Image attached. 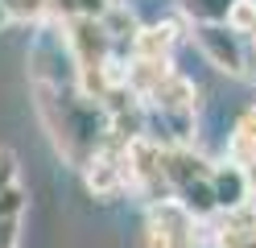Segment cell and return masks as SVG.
Listing matches in <instances>:
<instances>
[{"instance_id": "cell-1", "label": "cell", "mask_w": 256, "mask_h": 248, "mask_svg": "<svg viewBox=\"0 0 256 248\" xmlns=\"http://www.w3.org/2000/svg\"><path fill=\"white\" fill-rule=\"evenodd\" d=\"M145 248H202L198 219L178 203V198L153 203L149 219H145Z\"/></svg>"}, {"instance_id": "cell-2", "label": "cell", "mask_w": 256, "mask_h": 248, "mask_svg": "<svg viewBox=\"0 0 256 248\" xmlns=\"http://www.w3.org/2000/svg\"><path fill=\"white\" fill-rule=\"evenodd\" d=\"M124 149L120 141H104L100 145V153H95L87 165H83V178H87V190L95 198H112V194H120L128 186V161H124Z\"/></svg>"}, {"instance_id": "cell-3", "label": "cell", "mask_w": 256, "mask_h": 248, "mask_svg": "<svg viewBox=\"0 0 256 248\" xmlns=\"http://www.w3.org/2000/svg\"><path fill=\"white\" fill-rule=\"evenodd\" d=\"M194 42H198L202 54L211 58L215 71L244 79V54H248V50H244V38L228 29V21H223V25H194Z\"/></svg>"}, {"instance_id": "cell-4", "label": "cell", "mask_w": 256, "mask_h": 248, "mask_svg": "<svg viewBox=\"0 0 256 248\" xmlns=\"http://www.w3.org/2000/svg\"><path fill=\"white\" fill-rule=\"evenodd\" d=\"M194 104H198V87L178 71H170L145 99L149 112H194Z\"/></svg>"}, {"instance_id": "cell-5", "label": "cell", "mask_w": 256, "mask_h": 248, "mask_svg": "<svg viewBox=\"0 0 256 248\" xmlns=\"http://www.w3.org/2000/svg\"><path fill=\"white\" fill-rule=\"evenodd\" d=\"M211 190H215V203L219 211H240V207H248V178H244V165H236V161H223L211 170Z\"/></svg>"}, {"instance_id": "cell-6", "label": "cell", "mask_w": 256, "mask_h": 248, "mask_svg": "<svg viewBox=\"0 0 256 248\" xmlns=\"http://www.w3.org/2000/svg\"><path fill=\"white\" fill-rule=\"evenodd\" d=\"M178 42V25L157 21V25H140L132 38V58H149V62H170V50Z\"/></svg>"}, {"instance_id": "cell-7", "label": "cell", "mask_w": 256, "mask_h": 248, "mask_svg": "<svg viewBox=\"0 0 256 248\" xmlns=\"http://www.w3.org/2000/svg\"><path fill=\"white\" fill-rule=\"evenodd\" d=\"M228 161H236V165H252L256 161V104L236 116L232 141H228Z\"/></svg>"}, {"instance_id": "cell-8", "label": "cell", "mask_w": 256, "mask_h": 248, "mask_svg": "<svg viewBox=\"0 0 256 248\" xmlns=\"http://www.w3.org/2000/svg\"><path fill=\"white\" fill-rule=\"evenodd\" d=\"M178 194V203L194 215V219H206V215H215L219 203H215V190H211V178H198V182H186V186L174 190Z\"/></svg>"}, {"instance_id": "cell-9", "label": "cell", "mask_w": 256, "mask_h": 248, "mask_svg": "<svg viewBox=\"0 0 256 248\" xmlns=\"http://www.w3.org/2000/svg\"><path fill=\"white\" fill-rule=\"evenodd\" d=\"M178 9L194 25H223L232 13V0H178Z\"/></svg>"}, {"instance_id": "cell-10", "label": "cell", "mask_w": 256, "mask_h": 248, "mask_svg": "<svg viewBox=\"0 0 256 248\" xmlns=\"http://www.w3.org/2000/svg\"><path fill=\"white\" fill-rule=\"evenodd\" d=\"M228 29L248 38L256 29V0H232V13H228Z\"/></svg>"}, {"instance_id": "cell-11", "label": "cell", "mask_w": 256, "mask_h": 248, "mask_svg": "<svg viewBox=\"0 0 256 248\" xmlns=\"http://www.w3.org/2000/svg\"><path fill=\"white\" fill-rule=\"evenodd\" d=\"M12 21H38V17L50 13V0H4Z\"/></svg>"}, {"instance_id": "cell-12", "label": "cell", "mask_w": 256, "mask_h": 248, "mask_svg": "<svg viewBox=\"0 0 256 248\" xmlns=\"http://www.w3.org/2000/svg\"><path fill=\"white\" fill-rule=\"evenodd\" d=\"M21 211H25V190L12 182L0 190V219H21Z\"/></svg>"}, {"instance_id": "cell-13", "label": "cell", "mask_w": 256, "mask_h": 248, "mask_svg": "<svg viewBox=\"0 0 256 248\" xmlns=\"http://www.w3.org/2000/svg\"><path fill=\"white\" fill-rule=\"evenodd\" d=\"M17 182V153L12 149H0V190Z\"/></svg>"}, {"instance_id": "cell-14", "label": "cell", "mask_w": 256, "mask_h": 248, "mask_svg": "<svg viewBox=\"0 0 256 248\" xmlns=\"http://www.w3.org/2000/svg\"><path fill=\"white\" fill-rule=\"evenodd\" d=\"M17 227L21 219H0V248H17Z\"/></svg>"}, {"instance_id": "cell-15", "label": "cell", "mask_w": 256, "mask_h": 248, "mask_svg": "<svg viewBox=\"0 0 256 248\" xmlns=\"http://www.w3.org/2000/svg\"><path fill=\"white\" fill-rule=\"evenodd\" d=\"M244 50H248V46H244ZM244 79H248V83H256V54H252V50L244 54Z\"/></svg>"}, {"instance_id": "cell-16", "label": "cell", "mask_w": 256, "mask_h": 248, "mask_svg": "<svg viewBox=\"0 0 256 248\" xmlns=\"http://www.w3.org/2000/svg\"><path fill=\"white\" fill-rule=\"evenodd\" d=\"M244 178H248V190L256 194V161H252V165H244Z\"/></svg>"}, {"instance_id": "cell-17", "label": "cell", "mask_w": 256, "mask_h": 248, "mask_svg": "<svg viewBox=\"0 0 256 248\" xmlns=\"http://www.w3.org/2000/svg\"><path fill=\"white\" fill-rule=\"evenodd\" d=\"M8 21H12V13H8V5H4V0H0V29H4Z\"/></svg>"}, {"instance_id": "cell-18", "label": "cell", "mask_w": 256, "mask_h": 248, "mask_svg": "<svg viewBox=\"0 0 256 248\" xmlns=\"http://www.w3.org/2000/svg\"><path fill=\"white\" fill-rule=\"evenodd\" d=\"M244 46H248V50H252V54H256V29H252V33H248V38H244Z\"/></svg>"}]
</instances>
